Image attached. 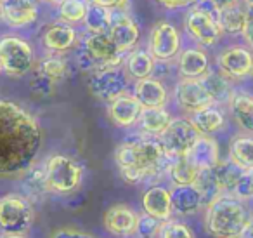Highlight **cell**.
<instances>
[{
	"label": "cell",
	"instance_id": "obj_15",
	"mask_svg": "<svg viewBox=\"0 0 253 238\" xmlns=\"http://www.w3.org/2000/svg\"><path fill=\"white\" fill-rule=\"evenodd\" d=\"M108 35L116 46L118 53L123 56L134 51L141 39L139 26L123 9H115L111 12V25H109Z\"/></svg>",
	"mask_w": 253,
	"mask_h": 238
},
{
	"label": "cell",
	"instance_id": "obj_34",
	"mask_svg": "<svg viewBox=\"0 0 253 238\" xmlns=\"http://www.w3.org/2000/svg\"><path fill=\"white\" fill-rule=\"evenodd\" d=\"M87 7L88 5L85 4V0H61L57 14L64 25H78V23H84Z\"/></svg>",
	"mask_w": 253,
	"mask_h": 238
},
{
	"label": "cell",
	"instance_id": "obj_42",
	"mask_svg": "<svg viewBox=\"0 0 253 238\" xmlns=\"http://www.w3.org/2000/svg\"><path fill=\"white\" fill-rule=\"evenodd\" d=\"M155 2L167 9H182L187 7V5H193L198 0H155Z\"/></svg>",
	"mask_w": 253,
	"mask_h": 238
},
{
	"label": "cell",
	"instance_id": "obj_36",
	"mask_svg": "<svg viewBox=\"0 0 253 238\" xmlns=\"http://www.w3.org/2000/svg\"><path fill=\"white\" fill-rule=\"evenodd\" d=\"M23 181H25V188L30 193V196L33 198H42L43 195H47L49 191V186L45 181V174H43V167H35L33 165L30 171H26L21 176Z\"/></svg>",
	"mask_w": 253,
	"mask_h": 238
},
{
	"label": "cell",
	"instance_id": "obj_33",
	"mask_svg": "<svg viewBox=\"0 0 253 238\" xmlns=\"http://www.w3.org/2000/svg\"><path fill=\"white\" fill-rule=\"evenodd\" d=\"M215 18H217V23L220 26L222 33H229V35L243 33L245 21H246V12L245 7H241L239 4L227 9H222V11H217Z\"/></svg>",
	"mask_w": 253,
	"mask_h": 238
},
{
	"label": "cell",
	"instance_id": "obj_28",
	"mask_svg": "<svg viewBox=\"0 0 253 238\" xmlns=\"http://www.w3.org/2000/svg\"><path fill=\"white\" fill-rule=\"evenodd\" d=\"M189 120L194 125V129L200 132V136H211L225 127V115L220 108H217V105L208 106V108L194 113Z\"/></svg>",
	"mask_w": 253,
	"mask_h": 238
},
{
	"label": "cell",
	"instance_id": "obj_12",
	"mask_svg": "<svg viewBox=\"0 0 253 238\" xmlns=\"http://www.w3.org/2000/svg\"><path fill=\"white\" fill-rule=\"evenodd\" d=\"M217 66L229 82L243 80L252 75L253 53L245 46H229L217 56Z\"/></svg>",
	"mask_w": 253,
	"mask_h": 238
},
{
	"label": "cell",
	"instance_id": "obj_19",
	"mask_svg": "<svg viewBox=\"0 0 253 238\" xmlns=\"http://www.w3.org/2000/svg\"><path fill=\"white\" fill-rule=\"evenodd\" d=\"M78 42V33L73 26L64 25V23H54L47 26L42 33V46L50 54H61L71 51Z\"/></svg>",
	"mask_w": 253,
	"mask_h": 238
},
{
	"label": "cell",
	"instance_id": "obj_9",
	"mask_svg": "<svg viewBox=\"0 0 253 238\" xmlns=\"http://www.w3.org/2000/svg\"><path fill=\"white\" fill-rule=\"evenodd\" d=\"M87 87L95 99L109 105L116 98L126 94L128 77L125 75L122 66L106 68V70H99L88 75Z\"/></svg>",
	"mask_w": 253,
	"mask_h": 238
},
{
	"label": "cell",
	"instance_id": "obj_3",
	"mask_svg": "<svg viewBox=\"0 0 253 238\" xmlns=\"http://www.w3.org/2000/svg\"><path fill=\"white\" fill-rule=\"evenodd\" d=\"M205 230L211 238H243L253 216L234 195H222L205 207Z\"/></svg>",
	"mask_w": 253,
	"mask_h": 238
},
{
	"label": "cell",
	"instance_id": "obj_4",
	"mask_svg": "<svg viewBox=\"0 0 253 238\" xmlns=\"http://www.w3.org/2000/svg\"><path fill=\"white\" fill-rule=\"evenodd\" d=\"M123 54L118 53L108 33H88L82 40L78 51V66L84 71L94 73L106 68H116L123 64Z\"/></svg>",
	"mask_w": 253,
	"mask_h": 238
},
{
	"label": "cell",
	"instance_id": "obj_48",
	"mask_svg": "<svg viewBox=\"0 0 253 238\" xmlns=\"http://www.w3.org/2000/svg\"><path fill=\"white\" fill-rule=\"evenodd\" d=\"M0 23H2V7H0Z\"/></svg>",
	"mask_w": 253,
	"mask_h": 238
},
{
	"label": "cell",
	"instance_id": "obj_21",
	"mask_svg": "<svg viewBox=\"0 0 253 238\" xmlns=\"http://www.w3.org/2000/svg\"><path fill=\"white\" fill-rule=\"evenodd\" d=\"M132 96L141 103L142 108H165L169 103V89L156 77L135 82Z\"/></svg>",
	"mask_w": 253,
	"mask_h": 238
},
{
	"label": "cell",
	"instance_id": "obj_46",
	"mask_svg": "<svg viewBox=\"0 0 253 238\" xmlns=\"http://www.w3.org/2000/svg\"><path fill=\"white\" fill-rule=\"evenodd\" d=\"M0 238H26L25 235H16V233H4Z\"/></svg>",
	"mask_w": 253,
	"mask_h": 238
},
{
	"label": "cell",
	"instance_id": "obj_14",
	"mask_svg": "<svg viewBox=\"0 0 253 238\" xmlns=\"http://www.w3.org/2000/svg\"><path fill=\"white\" fill-rule=\"evenodd\" d=\"M186 30L191 39L203 47H213L222 37L217 18L205 9H191L187 12Z\"/></svg>",
	"mask_w": 253,
	"mask_h": 238
},
{
	"label": "cell",
	"instance_id": "obj_20",
	"mask_svg": "<svg viewBox=\"0 0 253 238\" xmlns=\"http://www.w3.org/2000/svg\"><path fill=\"white\" fill-rule=\"evenodd\" d=\"M142 106L132 94H123L108 105V117L116 127L130 129L139 122Z\"/></svg>",
	"mask_w": 253,
	"mask_h": 238
},
{
	"label": "cell",
	"instance_id": "obj_22",
	"mask_svg": "<svg viewBox=\"0 0 253 238\" xmlns=\"http://www.w3.org/2000/svg\"><path fill=\"white\" fill-rule=\"evenodd\" d=\"M177 71L182 78H201L210 71V58L200 47H189L179 53Z\"/></svg>",
	"mask_w": 253,
	"mask_h": 238
},
{
	"label": "cell",
	"instance_id": "obj_41",
	"mask_svg": "<svg viewBox=\"0 0 253 238\" xmlns=\"http://www.w3.org/2000/svg\"><path fill=\"white\" fill-rule=\"evenodd\" d=\"M50 238H94V237L82 230H75V228H61V230L54 231Z\"/></svg>",
	"mask_w": 253,
	"mask_h": 238
},
{
	"label": "cell",
	"instance_id": "obj_43",
	"mask_svg": "<svg viewBox=\"0 0 253 238\" xmlns=\"http://www.w3.org/2000/svg\"><path fill=\"white\" fill-rule=\"evenodd\" d=\"M92 5H97V7H104V9H122L125 0H90Z\"/></svg>",
	"mask_w": 253,
	"mask_h": 238
},
{
	"label": "cell",
	"instance_id": "obj_31",
	"mask_svg": "<svg viewBox=\"0 0 253 238\" xmlns=\"http://www.w3.org/2000/svg\"><path fill=\"white\" fill-rule=\"evenodd\" d=\"M198 174H200V171L191 164V160L186 155L184 157L172 158L169 164V169H167V176H169V179L172 181L173 186L194 184Z\"/></svg>",
	"mask_w": 253,
	"mask_h": 238
},
{
	"label": "cell",
	"instance_id": "obj_27",
	"mask_svg": "<svg viewBox=\"0 0 253 238\" xmlns=\"http://www.w3.org/2000/svg\"><path fill=\"white\" fill-rule=\"evenodd\" d=\"M173 117L167 108H142L139 117V127L142 134L149 137H162L163 132L169 129Z\"/></svg>",
	"mask_w": 253,
	"mask_h": 238
},
{
	"label": "cell",
	"instance_id": "obj_39",
	"mask_svg": "<svg viewBox=\"0 0 253 238\" xmlns=\"http://www.w3.org/2000/svg\"><path fill=\"white\" fill-rule=\"evenodd\" d=\"M162 224H163L162 221L155 219V217L148 216V214H141L134 237L135 238H158Z\"/></svg>",
	"mask_w": 253,
	"mask_h": 238
},
{
	"label": "cell",
	"instance_id": "obj_8",
	"mask_svg": "<svg viewBox=\"0 0 253 238\" xmlns=\"http://www.w3.org/2000/svg\"><path fill=\"white\" fill-rule=\"evenodd\" d=\"M70 75V64L63 56L50 54L35 63L32 78V91L39 96H50L56 91L57 84L66 80Z\"/></svg>",
	"mask_w": 253,
	"mask_h": 238
},
{
	"label": "cell",
	"instance_id": "obj_6",
	"mask_svg": "<svg viewBox=\"0 0 253 238\" xmlns=\"http://www.w3.org/2000/svg\"><path fill=\"white\" fill-rule=\"evenodd\" d=\"M35 68V51L32 44L19 35L0 37V71L21 78Z\"/></svg>",
	"mask_w": 253,
	"mask_h": 238
},
{
	"label": "cell",
	"instance_id": "obj_10",
	"mask_svg": "<svg viewBox=\"0 0 253 238\" xmlns=\"http://www.w3.org/2000/svg\"><path fill=\"white\" fill-rule=\"evenodd\" d=\"M180 46H182L180 33L170 21H158L153 26L149 33L148 53L155 61H162V63L172 61L173 58L179 56Z\"/></svg>",
	"mask_w": 253,
	"mask_h": 238
},
{
	"label": "cell",
	"instance_id": "obj_50",
	"mask_svg": "<svg viewBox=\"0 0 253 238\" xmlns=\"http://www.w3.org/2000/svg\"><path fill=\"white\" fill-rule=\"evenodd\" d=\"M252 77H253V68H252Z\"/></svg>",
	"mask_w": 253,
	"mask_h": 238
},
{
	"label": "cell",
	"instance_id": "obj_7",
	"mask_svg": "<svg viewBox=\"0 0 253 238\" xmlns=\"http://www.w3.org/2000/svg\"><path fill=\"white\" fill-rule=\"evenodd\" d=\"M35 219V209L28 196L7 193L0 196V230L4 233L25 235Z\"/></svg>",
	"mask_w": 253,
	"mask_h": 238
},
{
	"label": "cell",
	"instance_id": "obj_24",
	"mask_svg": "<svg viewBox=\"0 0 253 238\" xmlns=\"http://www.w3.org/2000/svg\"><path fill=\"white\" fill-rule=\"evenodd\" d=\"M191 160V164L198 169V171H205V169H213L215 165L220 162V150H218V143L211 136H200L198 141L193 144L186 155Z\"/></svg>",
	"mask_w": 253,
	"mask_h": 238
},
{
	"label": "cell",
	"instance_id": "obj_17",
	"mask_svg": "<svg viewBox=\"0 0 253 238\" xmlns=\"http://www.w3.org/2000/svg\"><path fill=\"white\" fill-rule=\"evenodd\" d=\"M2 21L12 30L28 28L39 19V5L35 0H0Z\"/></svg>",
	"mask_w": 253,
	"mask_h": 238
},
{
	"label": "cell",
	"instance_id": "obj_35",
	"mask_svg": "<svg viewBox=\"0 0 253 238\" xmlns=\"http://www.w3.org/2000/svg\"><path fill=\"white\" fill-rule=\"evenodd\" d=\"M84 23L88 33H108L111 25V11L97 5H88Z\"/></svg>",
	"mask_w": 253,
	"mask_h": 238
},
{
	"label": "cell",
	"instance_id": "obj_49",
	"mask_svg": "<svg viewBox=\"0 0 253 238\" xmlns=\"http://www.w3.org/2000/svg\"><path fill=\"white\" fill-rule=\"evenodd\" d=\"M246 4H253V0H246Z\"/></svg>",
	"mask_w": 253,
	"mask_h": 238
},
{
	"label": "cell",
	"instance_id": "obj_23",
	"mask_svg": "<svg viewBox=\"0 0 253 238\" xmlns=\"http://www.w3.org/2000/svg\"><path fill=\"white\" fill-rule=\"evenodd\" d=\"M170 200H172V210L177 216H194L205 209L201 195L193 184L187 186H173L170 189Z\"/></svg>",
	"mask_w": 253,
	"mask_h": 238
},
{
	"label": "cell",
	"instance_id": "obj_26",
	"mask_svg": "<svg viewBox=\"0 0 253 238\" xmlns=\"http://www.w3.org/2000/svg\"><path fill=\"white\" fill-rule=\"evenodd\" d=\"M227 105L239 129L253 134V96L245 91H234Z\"/></svg>",
	"mask_w": 253,
	"mask_h": 238
},
{
	"label": "cell",
	"instance_id": "obj_13",
	"mask_svg": "<svg viewBox=\"0 0 253 238\" xmlns=\"http://www.w3.org/2000/svg\"><path fill=\"white\" fill-rule=\"evenodd\" d=\"M173 99L177 106L189 115L213 106V101L200 78H180L173 89Z\"/></svg>",
	"mask_w": 253,
	"mask_h": 238
},
{
	"label": "cell",
	"instance_id": "obj_1",
	"mask_svg": "<svg viewBox=\"0 0 253 238\" xmlns=\"http://www.w3.org/2000/svg\"><path fill=\"white\" fill-rule=\"evenodd\" d=\"M42 127L21 105L0 99V178H21L35 165Z\"/></svg>",
	"mask_w": 253,
	"mask_h": 238
},
{
	"label": "cell",
	"instance_id": "obj_30",
	"mask_svg": "<svg viewBox=\"0 0 253 238\" xmlns=\"http://www.w3.org/2000/svg\"><path fill=\"white\" fill-rule=\"evenodd\" d=\"M229 160L241 171H253V136H236L229 144Z\"/></svg>",
	"mask_w": 253,
	"mask_h": 238
},
{
	"label": "cell",
	"instance_id": "obj_45",
	"mask_svg": "<svg viewBox=\"0 0 253 238\" xmlns=\"http://www.w3.org/2000/svg\"><path fill=\"white\" fill-rule=\"evenodd\" d=\"M243 238H253V219H252V223H250L248 230H246V233H245V237H243Z\"/></svg>",
	"mask_w": 253,
	"mask_h": 238
},
{
	"label": "cell",
	"instance_id": "obj_29",
	"mask_svg": "<svg viewBox=\"0 0 253 238\" xmlns=\"http://www.w3.org/2000/svg\"><path fill=\"white\" fill-rule=\"evenodd\" d=\"M200 80L203 82L205 89H207L208 94H210L213 105H225V103H229L234 89H232L231 82H229L224 75L215 70H210L205 77H201Z\"/></svg>",
	"mask_w": 253,
	"mask_h": 238
},
{
	"label": "cell",
	"instance_id": "obj_25",
	"mask_svg": "<svg viewBox=\"0 0 253 238\" xmlns=\"http://www.w3.org/2000/svg\"><path fill=\"white\" fill-rule=\"evenodd\" d=\"M123 71L128 77V80H142L153 75L156 68V61L153 60V56L144 49H134L128 54H125L122 64Z\"/></svg>",
	"mask_w": 253,
	"mask_h": 238
},
{
	"label": "cell",
	"instance_id": "obj_32",
	"mask_svg": "<svg viewBox=\"0 0 253 238\" xmlns=\"http://www.w3.org/2000/svg\"><path fill=\"white\" fill-rule=\"evenodd\" d=\"M193 186L200 191L205 207L210 205L211 202H215L218 196L225 195L224 189H222L220 181H218L217 174H215V169H205V171H200V174H198V178Z\"/></svg>",
	"mask_w": 253,
	"mask_h": 238
},
{
	"label": "cell",
	"instance_id": "obj_38",
	"mask_svg": "<svg viewBox=\"0 0 253 238\" xmlns=\"http://www.w3.org/2000/svg\"><path fill=\"white\" fill-rule=\"evenodd\" d=\"M158 238H196L189 224L177 219H169L162 224Z\"/></svg>",
	"mask_w": 253,
	"mask_h": 238
},
{
	"label": "cell",
	"instance_id": "obj_47",
	"mask_svg": "<svg viewBox=\"0 0 253 238\" xmlns=\"http://www.w3.org/2000/svg\"><path fill=\"white\" fill-rule=\"evenodd\" d=\"M45 2H49V4H59L61 0H45Z\"/></svg>",
	"mask_w": 253,
	"mask_h": 238
},
{
	"label": "cell",
	"instance_id": "obj_44",
	"mask_svg": "<svg viewBox=\"0 0 253 238\" xmlns=\"http://www.w3.org/2000/svg\"><path fill=\"white\" fill-rule=\"evenodd\" d=\"M208 2H210L217 11H222V9L232 7V5L238 4V0H208Z\"/></svg>",
	"mask_w": 253,
	"mask_h": 238
},
{
	"label": "cell",
	"instance_id": "obj_11",
	"mask_svg": "<svg viewBox=\"0 0 253 238\" xmlns=\"http://www.w3.org/2000/svg\"><path fill=\"white\" fill-rule=\"evenodd\" d=\"M198 137H200V132L194 129L191 120L180 117V119L172 120V123L163 132L160 141H162L169 158H177L187 155V151L193 148V144L198 141Z\"/></svg>",
	"mask_w": 253,
	"mask_h": 238
},
{
	"label": "cell",
	"instance_id": "obj_40",
	"mask_svg": "<svg viewBox=\"0 0 253 238\" xmlns=\"http://www.w3.org/2000/svg\"><path fill=\"white\" fill-rule=\"evenodd\" d=\"M246 21L245 28H243V37H245L246 44L250 46V51L253 53V4H246Z\"/></svg>",
	"mask_w": 253,
	"mask_h": 238
},
{
	"label": "cell",
	"instance_id": "obj_2",
	"mask_svg": "<svg viewBox=\"0 0 253 238\" xmlns=\"http://www.w3.org/2000/svg\"><path fill=\"white\" fill-rule=\"evenodd\" d=\"M170 160L172 158L165 153L158 137H130L120 143L115 150V162L120 176L128 184H142L167 176Z\"/></svg>",
	"mask_w": 253,
	"mask_h": 238
},
{
	"label": "cell",
	"instance_id": "obj_16",
	"mask_svg": "<svg viewBox=\"0 0 253 238\" xmlns=\"http://www.w3.org/2000/svg\"><path fill=\"white\" fill-rule=\"evenodd\" d=\"M139 214L125 203L111 205L102 216V226L109 235L116 238H132L137 230Z\"/></svg>",
	"mask_w": 253,
	"mask_h": 238
},
{
	"label": "cell",
	"instance_id": "obj_5",
	"mask_svg": "<svg viewBox=\"0 0 253 238\" xmlns=\"http://www.w3.org/2000/svg\"><path fill=\"white\" fill-rule=\"evenodd\" d=\"M42 167L50 193L70 195L80 188L84 179V167L75 158L61 153L50 155Z\"/></svg>",
	"mask_w": 253,
	"mask_h": 238
},
{
	"label": "cell",
	"instance_id": "obj_18",
	"mask_svg": "<svg viewBox=\"0 0 253 238\" xmlns=\"http://www.w3.org/2000/svg\"><path fill=\"white\" fill-rule=\"evenodd\" d=\"M141 205L144 214L155 217V219L165 221L172 219L173 210H172V200H170V188L163 184H151L148 189H144L141 196Z\"/></svg>",
	"mask_w": 253,
	"mask_h": 238
},
{
	"label": "cell",
	"instance_id": "obj_37",
	"mask_svg": "<svg viewBox=\"0 0 253 238\" xmlns=\"http://www.w3.org/2000/svg\"><path fill=\"white\" fill-rule=\"evenodd\" d=\"M215 174H217L218 181L222 184V189H224L225 195H232V189H234V184L238 181V178L241 176V169L236 167L231 160H220L217 165H215Z\"/></svg>",
	"mask_w": 253,
	"mask_h": 238
}]
</instances>
